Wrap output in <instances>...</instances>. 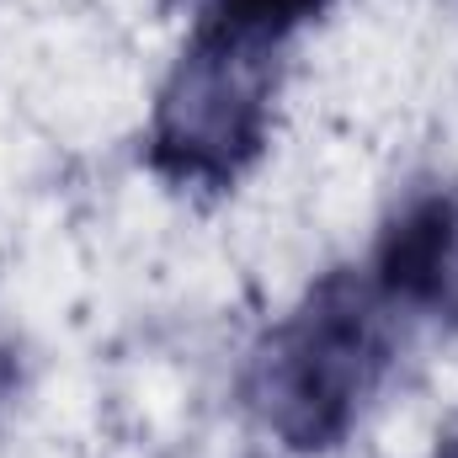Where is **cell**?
Instances as JSON below:
<instances>
[{
    "label": "cell",
    "mask_w": 458,
    "mask_h": 458,
    "mask_svg": "<svg viewBox=\"0 0 458 458\" xmlns=\"http://www.w3.org/2000/svg\"><path fill=\"white\" fill-rule=\"evenodd\" d=\"M11 384H16V362H11V352L0 346V400L11 394Z\"/></svg>",
    "instance_id": "5b68a950"
},
{
    "label": "cell",
    "mask_w": 458,
    "mask_h": 458,
    "mask_svg": "<svg viewBox=\"0 0 458 458\" xmlns=\"http://www.w3.org/2000/svg\"><path fill=\"white\" fill-rule=\"evenodd\" d=\"M437 458H458V427L443 437V443H437Z\"/></svg>",
    "instance_id": "8992f818"
},
{
    "label": "cell",
    "mask_w": 458,
    "mask_h": 458,
    "mask_svg": "<svg viewBox=\"0 0 458 458\" xmlns=\"http://www.w3.org/2000/svg\"><path fill=\"white\" fill-rule=\"evenodd\" d=\"M272 48L198 27L149 123V160L187 187H229L267 144Z\"/></svg>",
    "instance_id": "7a4b0ae2"
},
{
    "label": "cell",
    "mask_w": 458,
    "mask_h": 458,
    "mask_svg": "<svg viewBox=\"0 0 458 458\" xmlns=\"http://www.w3.org/2000/svg\"><path fill=\"white\" fill-rule=\"evenodd\" d=\"M384 299L357 277H326L256 346L245 394L267 432L299 454H326L357 427L368 394L389 368Z\"/></svg>",
    "instance_id": "6da1fadb"
},
{
    "label": "cell",
    "mask_w": 458,
    "mask_h": 458,
    "mask_svg": "<svg viewBox=\"0 0 458 458\" xmlns=\"http://www.w3.org/2000/svg\"><path fill=\"white\" fill-rule=\"evenodd\" d=\"M331 0H208V16L203 27L229 32L240 43H261V48H277L293 27L315 21Z\"/></svg>",
    "instance_id": "277c9868"
},
{
    "label": "cell",
    "mask_w": 458,
    "mask_h": 458,
    "mask_svg": "<svg viewBox=\"0 0 458 458\" xmlns=\"http://www.w3.org/2000/svg\"><path fill=\"white\" fill-rule=\"evenodd\" d=\"M373 293L421 315L458 304V192L427 187L384 225L373 256Z\"/></svg>",
    "instance_id": "3957f363"
}]
</instances>
